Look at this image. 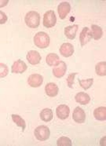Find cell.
<instances>
[{"label": "cell", "mask_w": 106, "mask_h": 146, "mask_svg": "<svg viewBox=\"0 0 106 146\" xmlns=\"http://www.w3.org/2000/svg\"><path fill=\"white\" fill-rule=\"evenodd\" d=\"M50 42V36L46 32H39L36 33L34 36V43L38 48L45 49L48 47Z\"/></svg>", "instance_id": "obj_1"}, {"label": "cell", "mask_w": 106, "mask_h": 146, "mask_svg": "<svg viewBox=\"0 0 106 146\" xmlns=\"http://www.w3.org/2000/svg\"><path fill=\"white\" fill-rule=\"evenodd\" d=\"M25 21L27 26L31 29H36L38 28L40 23V16L35 11H30L26 14Z\"/></svg>", "instance_id": "obj_2"}, {"label": "cell", "mask_w": 106, "mask_h": 146, "mask_svg": "<svg viewBox=\"0 0 106 146\" xmlns=\"http://www.w3.org/2000/svg\"><path fill=\"white\" fill-rule=\"evenodd\" d=\"M34 133H35L36 139L41 141H44L50 137V130L46 126H39L35 128Z\"/></svg>", "instance_id": "obj_3"}, {"label": "cell", "mask_w": 106, "mask_h": 146, "mask_svg": "<svg viewBox=\"0 0 106 146\" xmlns=\"http://www.w3.org/2000/svg\"><path fill=\"white\" fill-rule=\"evenodd\" d=\"M57 23V17L54 10H48L44 13L43 17V26L46 28H52Z\"/></svg>", "instance_id": "obj_4"}, {"label": "cell", "mask_w": 106, "mask_h": 146, "mask_svg": "<svg viewBox=\"0 0 106 146\" xmlns=\"http://www.w3.org/2000/svg\"><path fill=\"white\" fill-rule=\"evenodd\" d=\"M67 70V65L64 61H60L59 63L54 66L53 68V74L56 78H61L65 75Z\"/></svg>", "instance_id": "obj_5"}, {"label": "cell", "mask_w": 106, "mask_h": 146, "mask_svg": "<svg viewBox=\"0 0 106 146\" xmlns=\"http://www.w3.org/2000/svg\"><path fill=\"white\" fill-rule=\"evenodd\" d=\"M56 114L60 119H66L70 115V108L66 105H58L56 108Z\"/></svg>", "instance_id": "obj_6"}, {"label": "cell", "mask_w": 106, "mask_h": 146, "mask_svg": "<svg viewBox=\"0 0 106 146\" xmlns=\"http://www.w3.org/2000/svg\"><path fill=\"white\" fill-rule=\"evenodd\" d=\"M71 10V6L69 3L68 2H63L58 5V15L61 19H64L68 14L69 13Z\"/></svg>", "instance_id": "obj_7"}, {"label": "cell", "mask_w": 106, "mask_h": 146, "mask_svg": "<svg viewBox=\"0 0 106 146\" xmlns=\"http://www.w3.org/2000/svg\"><path fill=\"white\" fill-rule=\"evenodd\" d=\"M73 120L78 123H83L86 119V114L83 109H82L80 107H76L74 109L73 114H72Z\"/></svg>", "instance_id": "obj_8"}, {"label": "cell", "mask_w": 106, "mask_h": 146, "mask_svg": "<svg viewBox=\"0 0 106 146\" xmlns=\"http://www.w3.org/2000/svg\"><path fill=\"white\" fill-rule=\"evenodd\" d=\"M43 78L39 74H32L28 79V83L32 87H39L42 84Z\"/></svg>", "instance_id": "obj_9"}, {"label": "cell", "mask_w": 106, "mask_h": 146, "mask_svg": "<svg viewBox=\"0 0 106 146\" xmlns=\"http://www.w3.org/2000/svg\"><path fill=\"white\" fill-rule=\"evenodd\" d=\"M27 60L28 61L29 64H31L32 65L38 64L41 60V56L38 51L36 50H30L27 54L26 56Z\"/></svg>", "instance_id": "obj_10"}, {"label": "cell", "mask_w": 106, "mask_h": 146, "mask_svg": "<svg viewBox=\"0 0 106 146\" xmlns=\"http://www.w3.org/2000/svg\"><path fill=\"white\" fill-rule=\"evenodd\" d=\"M28 68V66L23 60H18L14 61L12 65V72L16 74H22Z\"/></svg>", "instance_id": "obj_11"}, {"label": "cell", "mask_w": 106, "mask_h": 146, "mask_svg": "<svg viewBox=\"0 0 106 146\" xmlns=\"http://www.w3.org/2000/svg\"><path fill=\"white\" fill-rule=\"evenodd\" d=\"M91 38H92V36H91V32H90V29H88L87 27L83 28V29L81 32L80 35L81 46H83L86 44H87L90 41Z\"/></svg>", "instance_id": "obj_12"}, {"label": "cell", "mask_w": 106, "mask_h": 146, "mask_svg": "<svg viewBox=\"0 0 106 146\" xmlns=\"http://www.w3.org/2000/svg\"><path fill=\"white\" fill-rule=\"evenodd\" d=\"M60 53L64 57H69L74 54V47L71 43H63L60 47Z\"/></svg>", "instance_id": "obj_13"}, {"label": "cell", "mask_w": 106, "mask_h": 146, "mask_svg": "<svg viewBox=\"0 0 106 146\" xmlns=\"http://www.w3.org/2000/svg\"><path fill=\"white\" fill-rule=\"evenodd\" d=\"M45 91L46 95L50 98H54L58 95V86L54 83H49L46 85Z\"/></svg>", "instance_id": "obj_14"}, {"label": "cell", "mask_w": 106, "mask_h": 146, "mask_svg": "<svg viewBox=\"0 0 106 146\" xmlns=\"http://www.w3.org/2000/svg\"><path fill=\"white\" fill-rule=\"evenodd\" d=\"M78 28H79V26L77 25L66 27L64 29V35L66 36V38H69V39H74L76 38V33H77Z\"/></svg>", "instance_id": "obj_15"}, {"label": "cell", "mask_w": 106, "mask_h": 146, "mask_svg": "<svg viewBox=\"0 0 106 146\" xmlns=\"http://www.w3.org/2000/svg\"><path fill=\"white\" fill-rule=\"evenodd\" d=\"M75 99H76V101L78 103H80V105H87L90 102V96L84 92L78 93L76 95V97H75Z\"/></svg>", "instance_id": "obj_16"}, {"label": "cell", "mask_w": 106, "mask_h": 146, "mask_svg": "<svg viewBox=\"0 0 106 146\" xmlns=\"http://www.w3.org/2000/svg\"><path fill=\"white\" fill-rule=\"evenodd\" d=\"M93 115L96 119L104 121L106 119V108L105 107H98L93 111Z\"/></svg>", "instance_id": "obj_17"}, {"label": "cell", "mask_w": 106, "mask_h": 146, "mask_svg": "<svg viewBox=\"0 0 106 146\" xmlns=\"http://www.w3.org/2000/svg\"><path fill=\"white\" fill-rule=\"evenodd\" d=\"M91 36H92V38L95 39V40H97V39H100V38L102 37L103 32L102 29L98 25H93L91 26Z\"/></svg>", "instance_id": "obj_18"}, {"label": "cell", "mask_w": 106, "mask_h": 146, "mask_svg": "<svg viewBox=\"0 0 106 146\" xmlns=\"http://www.w3.org/2000/svg\"><path fill=\"white\" fill-rule=\"evenodd\" d=\"M46 61L48 64L49 66H55L57 65L61 60H60V57H58V55H57L56 54H49L47 56H46Z\"/></svg>", "instance_id": "obj_19"}, {"label": "cell", "mask_w": 106, "mask_h": 146, "mask_svg": "<svg viewBox=\"0 0 106 146\" xmlns=\"http://www.w3.org/2000/svg\"><path fill=\"white\" fill-rule=\"evenodd\" d=\"M53 111L50 108H44L40 112V118L44 122H50L53 119Z\"/></svg>", "instance_id": "obj_20"}, {"label": "cell", "mask_w": 106, "mask_h": 146, "mask_svg": "<svg viewBox=\"0 0 106 146\" xmlns=\"http://www.w3.org/2000/svg\"><path fill=\"white\" fill-rule=\"evenodd\" d=\"M95 72L97 75L100 76H105L106 75V63L105 61H101L96 64Z\"/></svg>", "instance_id": "obj_21"}, {"label": "cell", "mask_w": 106, "mask_h": 146, "mask_svg": "<svg viewBox=\"0 0 106 146\" xmlns=\"http://www.w3.org/2000/svg\"><path fill=\"white\" fill-rule=\"evenodd\" d=\"M12 119L14 122V123H16L17 126H18V127H21L22 128L23 130H25V127H26V123H25V121L24 120V119L21 117L20 115H12Z\"/></svg>", "instance_id": "obj_22"}, {"label": "cell", "mask_w": 106, "mask_h": 146, "mask_svg": "<svg viewBox=\"0 0 106 146\" xmlns=\"http://www.w3.org/2000/svg\"><path fill=\"white\" fill-rule=\"evenodd\" d=\"M58 146H71L72 145V141L67 137H61L57 141Z\"/></svg>", "instance_id": "obj_23"}, {"label": "cell", "mask_w": 106, "mask_h": 146, "mask_svg": "<svg viewBox=\"0 0 106 146\" xmlns=\"http://www.w3.org/2000/svg\"><path fill=\"white\" fill-rule=\"evenodd\" d=\"M93 79H88V80H80L79 83L81 87H83L84 90H88L90 88V86L93 85Z\"/></svg>", "instance_id": "obj_24"}, {"label": "cell", "mask_w": 106, "mask_h": 146, "mask_svg": "<svg viewBox=\"0 0 106 146\" xmlns=\"http://www.w3.org/2000/svg\"><path fill=\"white\" fill-rule=\"evenodd\" d=\"M9 68L7 64L3 63H0V78H4L8 75Z\"/></svg>", "instance_id": "obj_25"}, {"label": "cell", "mask_w": 106, "mask_h": 146, "mask_svg": "<svg viewBox=\"0 0 106 146\" xmlns=\"http://www.w3.org/2000/svg\"><path fill=\"white\" fill-rule=\"evenodd\" d=\"M78 73H72L70 74L67 78V83H68V87L70 88H72V85L74 83V80H75V76L77 75Z\"/></svg>", "instance_id": "obj_26"}, {"label": "cell", "mask_w": 106, "mask_h": 146, "mask_svg": "<svg viewBox=\"0 0 106 146\" xmlns=\"http://www.w3.org/2000/svg\"><path fill=\"white\" fill-rule=\"evenodd\" d=\"M7 21V16L6 13L0 11V25H3Z\"/></svg>", "instance_id": "obj_27"}, {"label": "cell", "mask_w": 106, "mask_h": 146, "mask_svg": "<svg viewBox=\"0 0 106 146\" xmlns=\"http://www.w3.org/2000/svg\"><path fill=\"white\" fill-rule=\"evenodd\" d=\"M8 3H9L8 0H0V8L6 7Z\"/></svg>", "instance_id": "obj_28"}]
</instances>
